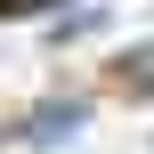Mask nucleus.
I'll return each mask as SVG.
<instances>
[{"label":"nucleus","mask_w":154,"mask_h":154,"mask_svg":"<svg viewBox=\"0 0 154 154\" xmlns=\"http://www.w3.org/2000/svg\"><path fill=\"white\" fill-rule=\"evenodd\" d=\"M8 8H57V0H8Z\"/></svg>","instance_id":"f257e3e1"}]
</instances>
